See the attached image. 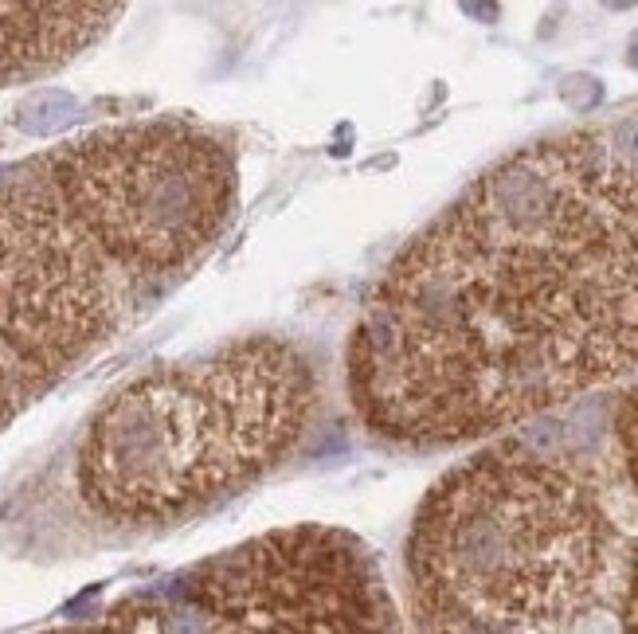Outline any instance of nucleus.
<instances>
[{
    "instance_id": "f257e3e1",
    "label": "nucleus",
    "mask_w": 638,
    "mask_h": 634,
    "mask_svg": "<svg viewBox=\"0 0 638 634\" xmlns=\"http://www.w3.org/2000/svg\"><path fill=\"white\" fill-rule=\"evenodd\" d=\"M631 368L572 267L490 243L451 208L376 286L349 345V392L388 439L458 443Z\"/></svg>"
},
{
    "instance_id": "f03ea898",
    "label": "nucleus",
    "mask_w": 638,
    "mask_h": 634,
    "mask_svg": "<svg viewBox=\"0 0 638 634\" xmlns=\"http://www.w3.org/2000/svg\"><path fill=\"white\" fill-rule=\"evenodd\" d=\"M318 404L306 353L247 337L161 368L94 415L79 490L114 521H173L228 498L290 451Z\"/></svg>"
},
{
    "instance_id": "7ed1b4c3",
    "label": "nucleus",
    "mask_w": 638,
    "mask_h": 634,
    "mask_svg": "<svg viewBox=\"0 0 638 634\" xmlns=\"http://www.w3.org/2000/svg\"><path fill=\"white\" fill-rule=\"evenodd\" d=\"M611 533L592 494L537 454H478L423 501L408 544L431 631H564L607 580Z\"/></svg>"
},
{
    "instance_id": "20e7f679",
    "label": "nucleus",
    "mask_w": 638,
    "mask_h": 634,
    "mask_svg": "<svg viewBox=\"0 0 638 634\" xmlns=\"http://www.w3.org/2000/svg\"><path fill=\"white\" fill-rule=\"evenodd\" d=\"M47 177L94 247L134 274L188 267L235 204L231 153L177 122L98 130L59 149Z\"/></svg>"
},
{
    "instance_id": "39448f33",
    "label": "nucleus",
    "mask_w": 638,
    "mask_h": 634,
    "mask_svg": "<svg viewBox=\"0 0 638 634\" xmlns=\"http://www.w3.org/2000/svg\"><path fill=\"white\" fill-rule=\"evenodd\" d=\"M184 599L212 631H392L396 611L349 533L278 529L200 564Z\"/></svg>"
},
{
    "instance_id": "423d86ee",
    "label": "nucleus",
    "mask_w": 638,
    "mask_h": 634,
    "mask_svg": "<svg viewBox=\"0 0 638 634\" xmlns=\"http://www.w3.org/2000/svg\"><path fill=\"white\" fill-rule=\"evenodd\" d=\"M102 251L47 181L0 184V341L32 368H67L114 325Z\"/></svg>"
},
{
    "instance_id": "0eeeda50",
    "label": "nucleus",
    "mask_w": 638,
    "mask_h": 634,
    "mask_svg": "<svg viewBox=\"0 0 638 634\" xmlns=\"http://www.w3.org/2000/svg\"><path fill=\"white\" fill-rule=\"evenodd\" d=\"M607 134H568L509 157L466 192L462 220L513 251L545 255L576 271L599 227Z\"/></svg>"
},
{
    "instance_id": "6e6552de",
    "label": "nucleus",
    "mask_w": 638,
    "mask_h": 634,
    "mask_svg": "<svg viewBox=\"0 0 638 634\" xmlns=\"http://www.w3.org/2000/svg\"><path fill=\"white\" fill-rule=\"evenodd\" d=\"M576 282L595 321L638 368V161L607 141V169L599 188V227L588 255L576 263Z\"/></svg>"
},
{
    "instance_id": "1a4fd4ad",
    "label": "nucleus",
    "mask_w": 638,
    "mask_h": 634,
    "mask_svg": "<svg viewBox=\"0 0 638 634\" xmlns=\"http://www.w3.org/2000/svg\"><path fill=\"white\" fill-rule=\"evenodd\" d=\"M122 12V0H0V87L75 59Z\"/></svg>"
},
{
    "instance_id": "9d476101",
    "label": "nucleus",
    "mask_w": 638,
    "mask_h": 634,
    "mask_svg": "<svg viewBox=\"0 0 638 634\" xmlns=\"http://www.w3.org/2000/svg\"><path fill=\"white\" fill-rule=\"evenodd\" d=\"M79 114V98L67 91H55V87H44V91H32L28 98L16 102L12 110V126L28 137H51L59 130H67Z\"/></svg>"
},
{
    "instance_id": "9b49d317",
    "label": "nucleus",
    "mask_w": 638,
    "mask_h": 634,
    "mask_svg": "<svg viewBox=\"0 0 638 634\" xmlns=\"http://www.w3.org/2000/svg\"><path fill=\"white\" fill-rule=\"evenodd\" d=\"M615 431H619V447H623V458H627V474H631V482L638 490V392H631L623 400Z\"/></svg>"
},
{
    "instance_id": "f8f14e48",
    "label": "nucleus",
    "mask_w": 638,
    "mask_h": 634,
    "mask_svg": "<svg viewBox=\"0 0 638 634\" xmlns=\"http://www.w3.org/2000/svg\"><path fill=\"white\" fill-rule=\"evenodd\" d=\"M560 98H564L568 106H576V110H592L595 102L603 98V87H599L595 79H568V83L560 87Z\"/></svg>"
},
{
    "instance_id": "ddd939ff",
    "label": "nucleus",
    "mask_w": 638,
    "mask_h": 634,
    "mask_svg": "<svg viewBox=\"0 0 638 634\" xmlns=\"http://www.w3.org/2000/svg\"><path fill=\"white\" fill-rule=\"evenodd\" d=\"M458 8L470 16V20H482V24H494L502 16L498 0H458Z\"/></svg>"
},
{
    "instance_id": "4468645a",
    "label": "nucleus",
    "mask_w": 638,
    "mask_h": 634,
    "mask_svg": "<svg viewBox=\"0 0 638 634\" xmlns=\"http://www.w3.org/2000/svg\"><path fill=\"white\" fill-rule=\"evenodd\" d=\"M623 623L638 631V548L631 560V584H627V603H623Z\"/></svg>"
},
{
    "instance_id": "2eb2a0df",
    "label": "nucleus",
    "mask_w": 638,
    "mask_h": 634,
    "mask_svg": "<svg viewBox=\"0 0 638 634\" xmlns=\"http://www.w3.org/2000/svg\"><path fill=\"white\" fill-rule=\"evenodd\" d=\"M12 415V388H8V380H4V372H0V423Z\"/></svg>"
},
{
    "instance_id": "dca6fc26",
    "label": "nucleus",
    "mask_w": 638,
    "mask_h": 634,
    "mask_svg": "<svg viewBox=\"0 0 638 634\" xmlns=\"http://www.w3.org/2000/svg\"><path fill=\"white\" fill-rule=\"evenodd\" d=\"M607 8H615V12H627V8H635L638 0H603Z\"/></svg>"
},
{
    "instance_id": "f3484780",
    "label": "nucleus",
    "mask_w": 638,
    "mask_h": 634,
    "mask_svg": "<svg viewBox=\"0 0 638 634\" xmlns=\"http://www.w3.org/2000/svg\"><path fill=\"white\" fill-rule=\"evenodd\" d=\"M631 63H635V67H638V44L631 47Z\"/></svg>"
}]
</instances>
